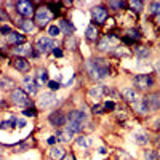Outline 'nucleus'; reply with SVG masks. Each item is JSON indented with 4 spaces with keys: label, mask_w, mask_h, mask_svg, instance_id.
<instances>
[{
    "label": "nucleus",
    "mask_w": 160,
    "mask_h": 160,
    "mask_svg": "<svg viewBox=\"0 0 160 160\" xmlns=\"http://www.w3.org/2000/svg\"><path fill=\"white\" fill-rule=\"evenodd\" d=\"M85 69L90 74L91 78L95 80H101L104 77H108L111 74V68H109V62L102 59V58H96V59H88L85 62Z\"/></svg>",
    "instance_id": "f257e3e1"
},
{
    "label": "nucleus",
    "mask_w": 160,
    "mask_h": 160,
    "mask_svg": "<svg viewBox=\"0 0 160 160\" xmlns=\"http://www.w3.org/2000/svg\"><path fill=\"white\" fill-rule=\"evenodd\" d=\"M154 85V78L151 74H139L135 77V87L139 91H146Z\"/></svg>",
    "instance_id": "f03ea898"
},
{
    "label": "nucleus",
    "mask_w": 160,
    "mask_h": 160,
    "mask_svg": "<svg viewBox=\"0 0 160 160\" xmlns=\"http://www.w3.org/2000/svg\"><path fill=\"white\" fill-rule=\"evenodd\" d=\"M11 99H13V102L18 104V106H29L31 104L29 95L22 88H15V90H13L11 91Z\"/></svg>",
    "instance_id": "7ed1b4c3"
},
{
    "label": "nucleus",
    "mask_w": 160,
    "mask_h": 160,
    "mask_svg": "<svg viewBox=\"0 0 160 160\" xmlns=\"http://www.w3.org/2000/svg\"><path fill=\"white\" fill-rule=\"evenodd\" d=\"M51 11L47 8V7H42V8H38L37 11H35V22L40 26V28H45V26L50 22V19H51Z\"/></svg>",
    "instance_id": "20e7f679"
},
{
    "label": "nucleus",
    "mask_w": 160,
    "mask_h": 160,
    "mask_svg": "<svg viewBox=\"0 0 160 160\" xmlns=\"http://www.w3.org/2000/svg\"><path fill=\"white\" fill-rule=\"evenodd\" d=\"M16 10H18V13L21 16H24L26 19H29L32 15H34V5L31 3V2H28V0H21V2H18L16 3Z\"/></svg>",
    "instance_id": "39448f33"
},
{
    "label": "nucleus",
    "mask_w": 160,
    "mask_h": 160,
    "mask_svg": "<svg viewBox=\"0 0 160 160\" xmlns=\"http://www.w3.org/2000/svg\"><path fill=\"white\" fill-rule=\"evenodd\" d=\"M117 42H118V38H117V37H114L112 34H109L108 37H104L102 40H99V42H98V50H101V51H109V50H114Z\"/></svg>",
    "instance_id": "423d86ee"
},
{
    "label": "nucleus",
    "mask_w": 160,
    "mask_h": 160,
    "mask_svg": "<svg viewBox=\"0 0 160 160\" xmlns=\"http://www.w3.org/2000/svg\"><path fill=\"white\" fill-rule=\"evenodd\" d=\"M35 47H37V50L40 53H48L50 50H53V40H51V37L43 35V37H40L37 40V45Z\"/></svg>",
    "instance_id": "0eeeda50"
},
{
    "label": "nucleus",
    "mask_w": 160,
    "mask_h": 160,
    "mask_svg": "<svg viewBox=\"0 0 160 160\" xmlns=\"http://www.w3.org/2000/svg\"><path fill=\"white\" fill-rule=\"evenodd\" d=\"M91 13H93V19H95L96 24H104L106 19H108V16H109L108 10H106L104 7H95Z\"/></svg>",
    "instance_id": "6e6552de"
},
{
    "label": "nucleus",
    "mask_w": 160,
    "mask_h": 160,
    "mask_svg": "<svg viewBox=\"0 0 160 160\" xmlns=\"http://www.w3.org/2000/svg\"><path fill=\"white\" fill-rule=\"evenodd\" d=\"M48 122H50L53 127H62V125L68 123V117H66L62 112H53V114H50V117H48Z\"/></svg>",
    "instance_id": "1a4fd4ad"
},
{
    "label": "nucleus",
    "mask_w": 160,
    "mask_h": 160,
    "mask_svg": "<svg viewBox=\"0 0 160 160\" xmlns=\"http://www.w3.org/2000/svg\"><path fill=\"white\" fill-rule=\"evenodd\" d=\"M24 91L28 93V95H35L37 93V82H35V77H32V75H26L24 77Z\"/></svg>",
    "instance_id": "9d476101"
},
{
    "label": "nucleus",
    "mask_w": 160,
    "mask_h": 160,
    "mask_svg": "<svg viewBox=\"0 0 160 160\" xmlns=\"http://www.w3.org/2000/svg\"><path fill=\"white\" fill-rule=\"evenodd\" d=\"M51 104H55V95L51 91H45L38 96V106L40 108H50Z\"/></svg>",
    "instance_id": "9b49d317"
},
{
    "label": "nucleus",
    "mask_w": 160,
    "mask_h": 160,
    "mask_svg": "<svg viewBox=\"0 0 160 160\" xmlns=\"http://www.w3.org/2000/svg\"><path fill=\"white\" fill-rule=\"evenodd\" d=\"M13 66H15V69L19 71V72H29L31 71V64L26 58H21V56H16L13 59Z\"/></svg>",
    "instance_id": "f8f14e48"
},
{
    "label": "nucleus",
    "mask_w": 160,
    "mask_h": 160,
    "mask_svg": "<svg viewBox=\"0 0 160 160\" xmlns=\"http://www.w3.org/2000/svg\"><path fill=\"white\" fill-rule=\"evenodd\" d=\"M133 109H135V112H138L139 115H146V114H149L151 109H149V104L146 99H138L136 102H133Z\"/></svg>",
    "instance_id": "ddd939ff"
},
{
    "label": "nucleus",
    "mask_w": 160,
    "mask_h": 160,
    "mask_svg": "<svg viewBox=\"0 0 160 160\" xmlns=\"http://www.w3.org/2000/svg\"><path fill=\"white\" fill-rule=\"evenodd\" d=\"M149 104V109L151 111H158L160 109V93H151L144 98Z\"/></svg>",
    "instance_id": "4468645a"
},
{
    "label": "nucleus",
    "mask_w": 160,
    "mask_h": 160,
    "mask_svg": "<svg viewBox=\"0 0 160 160\" xmlns=\"http://www.w3.org/2000/svg\"><path fill=\"white\" fill-rule=\"evenodd\" d=\"M85 120H87V115H85V112H82V111H71V112L68 114V122H75V123L83 125Z\"/></svg>",
    "instance_id": "2eb2a0df"
},
{
    "label": "nucleus",
    "mask_w": 160,
    "mask_h": 160,
    "mask_svg": "<svg viewBox=\"0 0 160 160\" xmlns=\"http://www.w3.org/2000/svg\"><path fill=\"white\" fill-rule=\"evenodd\" d=\"M106 93H108V87L106 85H98V87H91L90 91H88V95L91 98H95V99H99V98H102L106 95Z\"/></svg>",
    "instance_id": "dca6fc26"
},
{
    "label": "nucleus",
    "mask_w": 160,
    "mask_h": 160,
    "mask_svg": "<svg viewBox=\"0 0 160 160\" xmlns=\"http://www.w3.org/2000/svg\"><path fill=\"white\" fill-rule=\"evenodd\" d=\"M122 95H123V98H125V101H128V102H136L138 99H139V96H138V91L135 90V88H125L123 91H122Z\"/></svg>",
    "instance_id": "f3484780"
},
{
    "label": "nucleus",
    "mask_w": 160,
    "mask_h": 160,
    "mask_svg": "<svg viewBox=\"0 0 160 160\" xmlns=\"http://www.w3.org/2000/svg\"><path fill=\"white\" fill-rule=\"evenodd\" d=\"M24 35H21V34H18V32H11L10 35H7V43H10V45H19V43H24Z\"/></svg>",
    "instance_id": "a211bd4d"
},
{
    "label": "nucleus",
    "mask_w": 160,
    "mask_h": 160,
    "mask_svg": "<svg viewBox=\"0 0 160 160\" xmlns=\"http://www.w3.org/2000/svg\"><path fill=\"white\" fill-rule=\"evenodd\" d=\"M74 135H75V133H72V131L68 130V128H66V130H59L58 135H56V139H58V141H62V142H69V141L74 138Z\"/></svg>",
    "instance_id": "6ab92c4d"
},
{
    "label": "nucleus",
    "mask_w": 160,
    "mask_h": 160,
    "mask_svg": "<svg viewBox=\"0 0 160 160\" xmlns=\"http://www.w3.org/2000/svg\"><path fill=\"white\" fill-rule=\"evenodd\" d=\"M50 157H51L53 160H62V158L66 157V149L61 148V146H58V148H53V149L50 151Z\"/></svg>",
    "instance_id": "aec40b11"
},
{
    "label": "nucleus",
    "mask_w": 160,
    "mask_h": 160,
    "mask_svg": "<svg viewBox=\"0 0 160 160\" xmlns=\"http://www.w3.org/2000/svg\"><path fill=\"white\" fill-rule=\"evenodd\" d=\"M58 28H59L66 35H68V37H71V34L74 32V26H72L69 21H66V19H61V21H59V26H58Z\"/></svg>",
    "instance_id": "412c9836"
},
{
    "label": "nucleus",
    "mask_w": 160,
    "mask_h": 160,
    "mask_svg": "<svg viewBox=\"0 0 160 160\" xmlns=\"http://www.w3.org/2000/svg\"><path fill=\"white\" fill-rule=\"evenodd\" d=\"M13 53L22 58V55H32V50H31V45H18L13 48Z\"/></svg>",
    "instance_id": "4be33fe9"
},
{
    "label": "nucleus",
    "mask_w": 160,
    "mask_h": 160,
    "mask_svg": "<svg viewBox=\"0 0 160 160\" xmlns=\"http://www.w3.org/2000/svg\"><path fill=\"white\" fill-rule=\"evenodd\" d=\"M85 35H87V40H90V42H96V40H98V35H99V34H98V29H96V26H88Z\"/></svg>",
    "instance_id": "5701e85b"
},
{
    "label": "nucleus",
    "mask_w": 160,
    "mask_h": 160,
    "mask_svg": "<svg viewBox=\"0 0 160 160\" xmlns=\"http://www.w3.org/2000/svg\"><path fill=\"white\" fill-rule=\"evenodd\" d=\"M35 82H37V85H45L47 82H50L48 80V72L45 69H38V72L35 75Z\"/></svg>",
    "instance_id": "b1692460"
},
{
    "label": "nucleus",
    "mask_w": 160,
    "mask_h": 160,
    "mask_svg": "<svg viewBox=\"0 0 160 160\" xmlns=\"http://www.w3.org/2000/svg\"><path fill=\"white\" fill-rule=\"evenodd\" d=\"M18 26H19L24 32H31V31L34 29V22H32L31 19H19V21H18Z\"/></svg>",
    "instance_id": "393cba45"
},
{
    "label": "nucleus",
    "mask_w": 160,
    "mask_h": 160,
    "mask_svg": "<svg viewBox=\"0 0 160 160\" xmlns=\"http://www.w3.org/2000/svg\"><path fill=\"white\" fill-rule=\"evenodd\" d=\"M15 87V82H13L11 78L8 77H0V88H3V90H10Z\"/></svg>",
    "instance_id": "a878e982"
},
{
    "label": "nucleus",
    "mask_w": 160,
    "mask_h": 160,
    "mask_svg": "<svg viewBox=\"0 0 160 160\" xmlns=\"http://www.w3.org/2000/svg\"><path fill=\"white\" fill-rule=\"evenodd\" d=\"M135 53L138 55V58H148L149 55H151V51H149V48H146V47H136L135 48Z\"/></svg>",
    "instance_id": "bb28decb"
},
{
    "label": "nucleus",
    "mask_w": 160,
    "mask_h": 160,
    "mask_svg": "<svg viewBox=\"0 0 160 160\" xmlns=\"http://www.w3.org/2000/svg\"><path fill=\"white\" fill-rule=\"evenodd\" d=\"M128 7H130V8H131L133 11L139 13V11L142 10L144 3H142V2H139V0H131V2H128Z\"/></svg>",
    "instance_id": "cd10ccee"
},
{
    "label": "nucleus",
    "mask_w": 160,
    "mask_h": 160,
    "mask_svg": "<svg viewBox=\"0 0 160 160\" xmlns=\"http://www.w3.org/2000/svg\"><path fill=\"white\" fill-rule=\"evenodd\" d=\"M77 144L80 146V148H90L91 139L87 138V136H78V138H77Z\"/></svg>",
    "instance_id": "c85d7f7f"
},
{
    "label": "nucleus",
    "mask_w": 160,
    "mask_h": 160,
    "mask_svg": "<svg viewBox=\"0 0 160 160\" xmlns=\"http://www.w3.org/2000/svg\"><path fill=\"white\" fill-rule=\"evenodd\" d=\"M135 141L138 144H148L149 138H148V135H144V133H136V135H135Z\"/></svg>",
    "instance_id": "c756f323"
},
{
    "label": "nucleus",
    "mask_w": 160,
    "mask_h": 160,
    "mask_svg": "<svg viewBox=\"0 0 160 160\" xmlns=\"http://www.w3.org/2000/svg\"><path fill=\"white\" fill-rule=\"evenodd\" d=\"M149 10H151V13H152V15H155V16H160V2H151V5H149Z\"/></svg>",
    "instance_id": "7c9ffc66"
},
{
    "label": "nucleus",
    "mask_w": 160,
    "mask_h": 160,
    "mask_svg": "<svg viewBox=\"0 0 160 160\" xmlns=\"http://www.w3.org/2000/svg\"><path fill=\"white\" fill-rule=\"evenodd\" d=\"M127 37L131 38L133 42H135V40H139L141 35H139V31H138V29H128V31H127Z\"/></svg>",
    "instance_id": "2f4dec72"
},
{
    "label": "nucleus",
    "mask_w": 160,
    "mask_h": 160,
    "mask_svg": "<svg viewBox=\"0 0 160 160\" xmlns=\"http://www.w3.org/2000/svg\"><path fill=\"white\" fill-rule=\"evenodd\" d=\"M47 8L51 11V15H53V13H55V15H58V13L61 11V5H59V3H55V2H50V3L47 5Z\"/></svg>",
    "instance_id": "473e14b6"
},
{
    "label": "nucleus",
    "mask_w": 160,
    "mask_h": 160,
    "mask_svg": "<svg viewBox=\"0 0 160 160\" xmlns=\"http://www.w3.org/2000/svg\"><path fill=\"white\" fill-rule=\"evenodd\" d=\"M125 5H128V3L127 2H115V0H111V2H109V7L112 10H122Z\"/></svg>",
    "instance_id": "72a5a7b5"
},
{
    "label": "nucleus",
    "mask_w": 160,
    "mask_h": 160,
    "mask_svg": "<svg viewBox=\"0 0 160 160\" xmlns=\"http://www.w3.org/2000/svg\"><path fill=\"white\" fill-rule=\"evenodd\" d=\"M144 158L146 160H158V154L155 151H144Z\"/></svg>",
    "instance_id": "f704fd0d"
},
{
    "label": "nucleus",
    "mask_w": 160,
    "mask_h": 160,
    "mask_svg": "<svg viewBox=\"0 0 160 160\" xmlns=\"http://www.w3.org/2000/svg\"><path fill=\"white\" fill-rule=\"evenodd\" d=\"M59 32H61V29L58 28V26H51V28L48 29V37H58Z\"/></svg>",
    "instance_id": "c9c22d12"
},
{
    "label": "nucleus",
    "mask_w": 160,
    "mask_h": 160,
    "mask_svg": "<svg viewBox=\"0 0 160 160\" xmlns=\"http://www.w3.org/2000/svg\"><path fill=\"white\" fill-rule=\"evenodd\" d=\"M102 106H104V112H109V111H114L115 109V102L114 101H106Z\"/></svg>",
    "instance_id": "e433bc0d"
},
{
    "label": "nucleus",
    "mask_w": 160,
    "mask_h": 160,
    "mask_svg": "<svg viewBox=\"0 0 160 160\" xmlns=\"http://www.w3.org/2000/svg\"><path fill=\"white\" fill-rule=\"evenodd\" d=\"M22 114H24L26 117H35V115H37V111H35L34 108H29V109H26Z\"/></svg>",
    "instance_id": "4c0bfd02"
},
{
    "label": "nucleus",
    "mask_w": 160,
    "mask_h": 160,
    "mask_svg": "<svg viewBox=\"0 0 160 160\" xmlns=\"http://www.w3.org/2000/svg\"><path fill=\"white\" fill-rule=\"evenodd\" d=\"M66 43H68V47H69L71 50H74V48H75V45H77L74 37H68V40H66Z\"/></svg>",
    "instance_id": "58836bf2"
},
{
    "label": "nucleus",
    "mask_w": 160,
    "mask_h": 160,
    "mask_svg": "<svg viewBox=\"0 0 160 160\" xmlns=\"http://www.w3.org/2000/svg\"><path fill=\"white\" fill-rule=\"evenodd\" d=\"M93 112L95 114H102L104 112V106L102 104H96L95 108H93Z\"/></svg>",
    "instance_id": "ea45409f"
},
{
    "label": "nucleus",
    "mask_w": 160,
    "mask_h": 160,
    "mask_svg": "<svg viewBox=\"0 0 160 160\" xmlns=\"http://www.w3.org/2000/svg\"><path fill=\"white\" fill-rule=\"evenodd\" d=\"M13 123H16V120H10V122H2V123H0V128H10Z\"/></svg>",
    "instance_id": "a19ab883"
},
{
    "label": "nucleus",
    "mask_w": 160,
    "mask_h": 160,
    "mask_svg": "<svg viewBox=\"0 0 160 160\" xmlns=\"http://www.w3.org/2000/svg\"><path fill=\"white\" fill-rule=\"evenodd\" d=\"M0 32H2V34H11V28H10V26H2V28H0Z\"/></svg>",
    "instance_id": "79ce46f5"
},
{
    "label": "nucleus",
    "mask_w": 160,
    "mask_h": 160,
    "mask_svg": "<svg viewBox=\"0 0 160 160\" xmlns=\"http://www.w3.org/2000/svg\"><path fill=\"white\" fill-rule=\"evenodd\" d=\"M48 87H50L51 90H58L61 85H59L58 82H53V80H50V82H48Z\"/></svg>",
    "instance_id": "37998d69"
},
{
    "label": "nucleus",
    "mask_w": 160,
    "mask_h": 160,
    "mask_svg": "<svg viewBox=\"0 0 160 160\" xmlns=\"http://www.w3.org/2000/svg\"><path fill=\"white\" fill-rule=\"evenodd\" d=\"M53 53H55V56H62V51L59 48H53Z\"/></svg>",
    "instance_id": "c03bdc74"
},
{
    "label": "nucleus",
    "mask_w": 160,
    "mask_h": 160,
    "mask_svg": "<svg viewBox=\"0 0 160 160\" xmlns=\"http://www.w3.org/2000/svg\"><path fill=\"white\" fill-rule=\"evenodd\" d=\"M16 125H18L19 128H22V127L26 125V122H24V118H21V120H16Z\"/></svg>",
    "instance_id": "a18cd8bd"
},
{
    "label": "nucleus",
    "mask_w": 160,
    "mask_h": 160,
    "mask_svg": "<svg viewBox=\"0 0 160 160\" xmlns=\"http://www.w3.org/2000/svg\"><path fill=\"white\" fill-rule=\"evenodd\" d=\"M55 142H56V136H51V138H48V144H51V146H53Z\"/></svg>",
    "instance_id": "49530a36"
},
{
    "label": "nucleus",
    "mask_w": 160,
    "mask_h": 160,
    "mask_svg": "<svg viewBox=\"0 0 160 160\" xmlns=\"http://www.w3.org/2000/svg\"><path fill=\"white\" fill-rule=\"evenodd\" d=\"M155 71H157V74L160 75V59H158V61L155 62Z\"/></svg>",
    "instance_id": "de8ad7c7"
},
{
    "label": "nucleus",
    "mask_w": 160,
    "mask_h": 160,
    "mask_svg": "<svg viewBox=\"0 0 160 160\" xmlns=\"http://www.w3.org/2000/svg\"><path fill=\"white\" fill-rule=\"evenodd\" d=\"M64 160H74L72 157H64Z\"/></svg>",
    "instance_id": "09e8293b"
},
{
    "label": "nucleus",
    "mask_w": 160,
    "mask_h": 160,
    "mask_svg": "<svg viewBox=\"0 0 160 160\" xmlns=\"http://www.w3.org/2000/svg\"><path fill=\"white\" fill-rule=\"evenodd\" d=\"M157 154H158V158H160V151H158V152H157Z\"/></svg>",
    "instance_id": "8fccbe9b"
},
{
    "label": "nucleus",
    "mask_w": 160,
    "mask_h": 160,
    "mask_svg": "<svg viewBox=\"0 0 160 160\" xmlns=\"http://www.w3.org/2000/svg\"><path fill=\"white\" fill-rule=\"evenodd\" d=\"M0 160H7V158H0Z\"/></svg>",
    "instance_id": "3c124183"
}]
</instances>
